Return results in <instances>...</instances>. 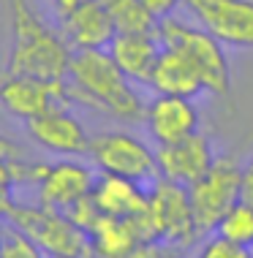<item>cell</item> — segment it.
I'll return each instance as SVG.
<instances>
[{
    "label": "cell",
    "instance_id": "obj_24",
    "mask_svg": "<svg viewBox=\"0 0 253 258\" xmlns=\"http://www.w3.org/2000/svg\"><path fill=\"white\" fill-rule=\"evenodd\" d=\"M14 160H17V158H3V155H0V218H6V215H9V209L17 204L14 196H11L14 185H17Z\"/></svg>",
    "mask_w": 253,
    "mask_h": 258
},
{
    "label": "cell",
    "instance_id": "obj_3",
    "mask_svg": "<svg viewBox=\"0 0 253 258\" xmlns=\"http://www.w3.org/2000/svg\"><path fill=\"white\" fill-rule=\"evenodd\" d=\"M156 36L161 41V46H172V49L182 52L191 66L199 71L205 90H210L218 98H229L231 95V68L229 57L223 52V44L218 41L213 33H207L205 27L188 25L172 17H164L156 22Z\"/></svg>",
    "mask_w": 253,
    "mask_h": 258
},
{
    "label": "cell",
    "instance_id": "obj_18",
    "mask_svg": "<svg viewBox=\"0 0 253 258\" xmlns=\"http://www.w3.org/2000/svg\"><path fill=\"white\" fill-rule=\"evenodd\" d=\"M144 239L136 218H109L101 215V220L90 231L93 242V258H131L139 242Z\"/></svg>",
    "mask_w": 253,
    "mask_h": 258
},
{
    "label": "cell",
    "instance_id": "obj_12",
    "mask_svg": "<svg viewBox=\"0 0 253 258\" xmlns=\"http://www.w3.org/2000/svg\"><path fill=\"white\" fill-rule=\"evenodd\" d=\"M93 185H95V174L90 171V166L79 163V160L46 163L44 174L38 179V204H46V207L66 212L79 199L90 196Z\"/></svg>",
    "mask_w": 253,
    "mask_h": 258
},
{
    "label": "cell",
    "instance_id": "obj_29",
    "mask_svg": "<svg viewBox=\"0 0 253 258\" xmlns=\"http://www.w3.org/2000/svg\"><path fill=\"white\" fill-rule=\"evenodd\" d=\"M3 231H6V218H0V239H3Z\"/></svg>",
    "mask_w": 253,
    "mask_h": 258
},
{
    "label": "cell",
    "instance_id": "obj_22",
    "mask_svg": "<svg viewBox=\"0 0 253 258\" xmlns=\"http://www.w3.org/2000/svg\"><path fill=\"white\" fill-rule=\"evenodd\" d=\"M199 258H253V250L248 245H237L223 236H215L199 250Z\"/></svg>",
    "mask_w": 253,
    "mask_h": 258
},
{
    "label": "cell",
    "instance_id": "obj_10",
    "mask_svg": "<svg viewBox=\"0 0 253 258\" xmlns=\"http://www.w3.org/2000/svg\"><path fill=\"white\" fill-rule=\"evenodd\" d=\"M27 136L55 155H87L90 150V134L84 125L68 111V106H52L44 114L33 117L25 122Z\"/></svg>",
    "mask_w": 253,
    "mask_h": 258
},
{
    "label": "cell",
    "instance_id": "obj_9",
    "mask_svg": "<svg viewBox=\"0 0 253 258\" xmlns=\"http://www.w3.org/2000/svg\"><path fill=\"white\" fill-rule=\"evenodd\" d=\"M185 9L223 46H253V0H185Z\"/></svg>",
    "mask_w": 253,
    "mask_h": 258
},
{
    "label": "cell",
    "instance_id": "obj_21",
    "mask_svg": "<svg viewBox=\"0 0 253 258\" xmlns=\"http://www.w3.org/2000/svg\"><path fill=\"white\" fill-rule=\"evenodd\" d=\"M0 258H46V253L27 234H22L17 226L6 220V231L0 239Z\"/></svg>",
    "mask_w": 253,
    "mask_h": 258
},
{
    "label": "cell",
    "instance_id": "obj_7",
    "mask_svg": "<svg viewBox=\"0 0 253 258\" xmlns=\"http://www.w3.org/2000/svg\"><path fill=\"white\" fill-rule=\"evenodd\" d=\"M90 160L101 174H115L133 182H153L158 177V160L139 136L125 131H107L90 136Z\"/></svg>",
    "mask_w": 253,
    "mask_h": 258
},
{
    "label": "cell",
    "instance_id": "obj_20",
    "mask_svg": "<svg viewBox=\"0 0 253 258\" xmlns=\"http://www.w3.org/2000/svg\"><path fill=\"white\" fill-rule=\"evenodd\" d=\"M218 236L229 242H237V245H253V204L248 201H237V204L229 207V212L218 223Z\"/></svg>",
    "mask_w": 253,
    "mask_h": 258
},
{
    "label": "cell",
    "instance_id": "obj_4",
    "mask_svg": "<svg viewBox=\"0 0 253 258\" xmlns=\"http://www.w3.org/2000/svg\"><path fill=\"white\" fill-rule=\"evenodd\" d=\"M144 239H161L169 245H193L199 239L188 185L166 177H156L147 193V209L136 218Z\"/></svg>",
    "mask_w": 253,
    "mask_h": 258
},
{
    "label": "cell",
    "instance_id": "obj_23",
    "mask_svg": "<svg viewBox=\"0 0 253 258\" xmlns=\"http://www.w3.org/2000/svg\"><path fill=\"white\" fill-rule=\"evenodd\" d=\"M66 215H68V218H71L79 228H84V231L90 234V231H93V226H95L98 220H101V215H104V212L98 209V204L93 201V196H84V199L76 201V204L68 207V209H66Z\"/></svg>",
    "mask_w": 253,
    "mask_h": 258
},
{
    "label": "cell",
    "instance_id": "obj_25",
    "mask_svg": "<svg viewBox=\"0 0 253 258\" xmlns=\"http://www.w3.org/2000/svg\"><path fill=\"white\" fill-rule=\"evenodd\" d=\"M139 3H142L156 19H164V17H172L185 0H139Z\"/></svg>",
    "mask_w": 253,
    "mask_h": 258
},
{
    "label": "cell",
    "instance_id": "obj_28",
    "mask_svg": "<svg viewBox=\"0 0 253 258\" xmlns=\"http://www.w3.org/2000/svg\"><path fill=\"white\" fill-rule=\"evenodd\" d=\"M82 3H87V0H49V6L55 9V14H58V17H63V14H68V11H74L76 6H82Z\"/></svg>",
    "mask_w": 253,
    "mask_h": 258
},
{
    "label": "cell",
    "instance_id": "obj_27",
    "mask_svg": "<svg viewBox=\"0 0 253 258\" xmlns=\"http://www.w3.org/2000/svg\"><path fill=\"white\" fill-rule=\"evenodd\" d=\"M0 155L3 158H22V147L17 142H11L9 136L0 134Z\"/></svg>",
    "mask_w": 253,
    "mask_h": 258
},
{
    "label": "cell",
    "instance_id": "obj_6",
    "mask_svg": "<svg viewBox=\"0 0 253 258\" xmlns=\"http://www.w3.org/2000/svg\"><path fill=\"white\" fill-rule=\"evenodd\" d=\"M240 179L242 169L234 155H221L213 160L205 177L188 185V196H191L193 209V223L196 234H210L218 228L221 218L229 212L231 204L240 201Z\"/></svg>",
    "mask_w": 253,
    "mask_h": 258
},
{
    "label": "cell",
    "instance_id": "obj_8",
    "mask_svg": "<svg viewBox=\"0 0 253 258\" xmlns=\"http://www.w3.org/2000/svg\"><path fill=\"white\" fill-rule=\"evenodd\" d=\"M68 82H46L25 74H0V109L17 120H33L52 106H68Z\"/></svg>",
    "mask_w": 253,
    "mask_h": 258
},
{
    "label": "cell",
    "instance_id": "obj_17",
    "mask_svg": "<svg viewBox=\"0 0 253 258\" xmlns=\"http://www.w3.org/2000/svg\"><path fill=\"white\" fill-rule=\"evenodd\" d=\"M90 196L98 204V209L109 218H139L147 209V190H142V182L115 177V174L95 177Z\"/></svg>",
    "mask_w": 253,
    "mask_h": 258
},
{
    "label": "cell",
    "instance_id": "obj_15",
    "mask_svg": "<svg viewBox=\"0 0 253 258\" xmlns=\"http://www.w3.org/2000/svg\"><path fill=\"white\" fill-rule=\"evenodd\" d=\"M107 49L131 82L150 85L153 68L161 54V41L156 33H115Z\"/></svg>",
    "mask_w": 253,
    "mask_h": 258
},
{
    "label": "cell",
    "instance_id": "obj_11",
    "mask_svg": "<svg viewBox=\"0 0 253 258\" xmlns=\"http://www.w3.org/2000/svg\"><path fill=\"white\" fill-rule=\"evenodd\" d=\"M156 160H158V177L191 185L207 174L215 155H213L210 139L196 131V134L180 139L174 144H161L156 150Z\"/></svg>",
    "mask_w": 253,
    "mask_h": 258
},
{
    "label": "cell",
    "instance_id": "obj_30",
    "mask_svg": "<svg viewBox=\"0 0 253 258\" xmlns=\"http://www.w3.org/2000/svg\"><path fill=\"white\" fill-rule=\"evenodd\" d=\"M49 258H68V255H49Z\"/></svg>",
    "mask_w": 253,
    "mask_h": 258
},
{
    "label": "cell",
    "instance_id": "obj_1",
    "mask_svg": "<svg viewBox=\"0 0 253 258\" xmlns=\"http://www.w3.org/2000/svg\"><path fill=\"white\" fill-rule=\"evenodd\" d=\"M68 95L71 103H82L123 122H144L147 103L131 87V79L109 49H74L68 66Z\"/></svg>",
    "mask_w": 253,
    "mask_h": 258
},
{
    "label": "cell",
    "instance_id": "obj_19",
    "mask_svg": "<svg viewBox=\"0 0 253 258\" xmlns=\"http://www.w3.org/2000/svg\"><path fill=\"white\" fill-rule=\"evenodd\" d=\"M109 11L117 33H156V22L150 11L139 0H98Z\"/></svg>",
    "mask_w": 253,
    "mask_h": 258
},
{
    "label": "cell",
    "instance_id": "obj_5",
    "mask_svg": "<svg viewBox=\"0 0 253 258\" xmlns=\"http://www.w3.org/2000/svg\"><path fill=\"white\" fill-rule=\"evenodd\" d=\"M11 226L27 234L36 245L49 255L68 258H93V242L90 234L79 228L63 209L46 204H14L6 215Z\"/></svg>",
    "mask_w": 253,
    "mask_h": 258
},
{
    "label": "cell",
    "instance_id": "obj_26",
    "mask_svg": "<svg viewBox=\"0 0 253 258\" xmlns=\"http://www.w3.org/2000/svg\"><path fill=\"white\" fill-rule=\"evenodd\" d=\"M240 199L253 204V160L242 169V179H240Z\"/></svg>",
    "mask_w": 253,
    "mask_h": 258
},
{
    "label": "cell",
    "instance_id": "obj_16",
    "mask_svg": "<svg viewBox=\"0 0 253 258\" xmlns=\"http://www.w3.org/2000/svg\"><path fill=\"white\" fill-rule=\"evenodd\" d=\"M150 87L158 95H180V98H196L205 90L199 71L191 66V60L172 46H161L150 76Z\"/></svg>",
    "mask_w": 253,
    "mask_h": 258
},
{
    "label": "cell",
    "instance_id": "obj_13",
    "mask_svg": "<svg viewBox=\"0 0 253 258\" xmlns=\"http://www.w3.org/2000/svg\"><path fill=\"white\" fill-rule=\"evenodd\" d=\"M144 125L150 131V136L158 142V147L161 144H174L199 131V111L191 103V98L158 95L147 103Z\"/></svg>",
    "mask_w": 253,
    "mask_h": 258
},
{
    "label": "cell",
    "instance_id": "obj_2",
    "mask_svg": "<svg viewBox=\"0 0 253 258\" xmlns=\"http://www.w3.org/2000/svg\"><path fill=\"white\" fill-rule=\"evenodd\" d=\"M11 19V52L6 60L3 74H25L38 76L46 82L68 79L74 49L63 38L60 30L49 27L33 11L27 0H9Z\"/></svg>",
    "mask_w": 253,
    "mask_h": 258
},
{
    "label": "cell",
    "instance_id": "obj_14",
    "mask_svg": "<svg viewBox=\"0 0 253 258\" xmlns=\"http://www.w3.org/2000/svg\"><path fill=\"white\" fill-rule=\"evenodd\" d=\"M60 33L71 49H107L117 27L98 0H87L60 17Z\"/></svg>",
    "mask_w": 253,
    "mask_h": 258
},
{
    "label": "cell",
    "instance_id": "obj_31",
    "mask_svg": "<svg viewBox=\"0 0 253 258\" xmlns=\"http://www.w3.org/2000/svg\"><path fill=\"white\" fill-rule=\"evenodd\" d=\"M250 247H253V245H250Z\"/></svg>",
    "mask_w": 253,
    "mask_h": 258
}]
</instances>
